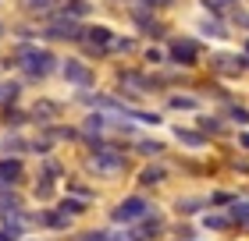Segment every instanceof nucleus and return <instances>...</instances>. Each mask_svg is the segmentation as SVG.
<instances>
[{"instance_id": "f257e3e1", "label": "nucleus", "mask_w": 249, "mask_h": 241, "mask_svg": "<svg viewBox=\"0 0 249 241\" xmlns=\"http://www.w3.org/2000/svg\"><path fill=\"white\" fill-rule=\"evenodd\" d=\"M4 67L21 71V82H47L53 71H61V57L50 47H39L32 39H21L11 47V57H4Z\"/></svg>"}, {"instance_id": "f03ea898", "label": "nucleus", "mask_w": 249, "mask_h": 241, "mask_svg": "<svg viewBox=\"0 0 249 241\" xmlns=\"http://www.w3.org/2000/svg\"><path fill=\"white\" fill-rule=\"evenodd\" d=\"M86 170L96 177H118L128 170V149H121L118 142H96L89 145V156H86Z\"/></svg>"}, {"instance_id": "7ed1b4c3", "label": "nucleus", "mask_w": 249, "mask_h": 241, "mask_svg": "<svg viewBox=\"0 0 249 241\" xmlns=\"http://www.w3.org/2000/svg\"><path fill=\"white\" fill-rule=\"evenodd\" d=\"M199 61H203V39H196V36H171L167 39V64L189 71Z\"/></svg>"}, {"instance_id": "20e7f679", "label": "nucleus", "mask_w": 249, "mask_h": 241, "mask_svg": "<svg viewBox=\"0 0 249 241\" xmlns=\"http://www.w3.org/2000/svg\"><path fill=\"white\" fill-rule=\"evenodd\" d=\"M82 29H86V21H75V18H64V15H53L39 25V39H47V43H78L82 39Z\"/></svg>"}, {"instance_id": "39448f33", "label": "nucleus", "mask_w": 249, "mask_h": 241, "mask_svg": "<svg viewBox=\"0 0 249 241\" xmlns=\"http://www.w3.org/2000/svg\"><path fill=\"white\" fill-rule=\"evenodd\" d=\"M207 71L213 78H242L249 71V57L246 53H231V50H213L207 57Z\"/></svg>"}, {"instance_id": "423d86ee", "label": "nucleus", "mask_w": 249, "mask_h": 241, "mask_svg": "<svg viewBox=\"0 0 249 241\" xmlns=\"http://www.w3.org/2000/svg\"><path fill=\"white\" fill-rule=\"evenodd\" d=\"M157 15H160V11H153V7H146V4H135V0H132V7H128L132 25L139 29V36H146V39H164L167 36V25Z\"/></svg>"}, {"instance_id": "0eeeda50", "label": "nucleus", "mask_w": 249, "mask_h": 241, "mask_svg": "<svg viewBox=\"0 0 249 241\" xmlns=\"http://www.w3.org/2000/svg\"><path fill=\"white\" fill-rule=\"evenodd\" d=\"M110 39H114V29H110V25H86L82 29V39H78L75 47L82 50L86 57H107Z\"/></svg>"}, {"instance_id": "6e6552de", "label": "nucleus", "mask_w": 249, "mask_h": 241, "mask_svg": "<svg viewBox=\"0 0 249 241\" xmlns=\"http://www.w3.org/2000/svg\"><path fill=\"white\" fill-rule=\"evenodd\" d=\"M61 78L75 89H93L96 85V71L89 67L82 57H64L61 61Z\"/></svg>"}, {"instance_id": "1a4fd4ad", "label": "nucleus", "mask_w": 249, "mask_h": 241, "mask_svg": "<svg viewBox=\"0 0 249 241\" xmlns=\"http://www.w3.org/2000/svg\"><path fill=\"white\" fill-rule=\"evenodd\" d=\"M153 209V206L150 202H146L142 199V195H128V199H121L118 206H114V213H110V220H114V224H135V220H142V216L146 213H150Z\"/></svg>"}, {"instance_id": "9d476101", "label": "nucleus", "mask_w": 249, "mask_h": 241, "mask_svg": "<svg viewBox=\"0 0 249 241\" xmlns=\"http://www.w3.org/2000/svg\"><path fill=\"white\" fill-rule=\"evenodd\" d=\"M21 181H25L21 156H0V188H18Z\"/></svg>"}, {"instance_id": "9b49d317", "label": "nucleus", "mask_w": 249, "mask_h": 241, "mask_svg": "<svg viewBox=\"0 0 249 241\" xmlns=\"http://www.w3.org/2000/svg\"><path fill=\"white\" fill-rule=\"evenodd\" d=\"M61 110H64V107H61L57 99L43 96V99H36V103L29 107V117H32V121H36L39 128H43V124H53V121H57V117H61Z\"/></svg>"}, {"instance_id": "f8f14e48", "label": "nucleus", "mask_w": 249, "mask_h": 241, "mask_svg": "<svg viewBox=\"0 0 249 241\" xmlns=\"http://www.w3.org/2000/svg\"><path fill=\"white\" fill-rule=\"evenodd\" d=\"M196 128L207 135V139H224V135L231 131V124L221 117V113H199L196 117Z\"/></svg>"}, {"instance_id": "ddd939ff", "label": "nucleus", "mask_w": 249, "mask_h": 241, "mask_svg": "<svg viewBox=\"0 0 249 241\" xmlns=\"http://www.w3.org/2000/svg\"><path fill=\"white\" fill-rule=\"evenodd\" d=\"M29 110H21L18 103H7V107H0V124H4V131H21L29 124Z\"/></svg>"}, {"instance_id": "4468645a", "label": "nucleus", "mask_w": 249, "mask_h": 241, "mask_svg": "<svg viewBox=\"0 0 249 241\" xmlns=\"http://www.w3.org/2000/svg\"><path fill=\"white\" fill-rule=\"evenodd\" d=\"M160 231H164V220L157 216L153 209L142 216V220H135V227H132V234L139 238V241H153V238H160Z\"/></svg>"}, {"instance_id": "2eb2a0df", "label": "nucleus", "mask_w": 249, "mask_h": 241, "mask_svg": "<svg viewBox=\"0 0 249 241\" xmlns=\"http://www.w3.org/2000/svg\"><path fill=\"white\" fill-rule=\"evenodd\" d=\"M167 181V167L160 163V160H150L142 170H139V188H157Z\"/></svg>"}, {"instance_id": "dca6fc26", "label": "nucleus", "mask_w": 249, "mask_h": 241, "mask_svg": "<svg viewBox=\"0 0 249 241\" xmlns=\"http://www.w3.org/2000/svg\"><path fill=\"white\" fill-rule=\"evenodd\" d=\"M57 15L75 18V21H86L89 15H93V0H61V4H57Z\"/></svg>"}, {"instance_id": "f3484780", "label": "nucleus", "mask_w": 249, "mask_h": 241, "mask_svg": "<svg viewBox=\"0 0 249 241\" xmlns=\"http://www.w3.org/2000/svg\"><path fill=\"white\" fill-rule=\"evenodd\" d=\"M0 153H4V156H25L29 153V139L21 131H4V139H0Z\"/></svg>"}, {"instance_id": "a211bd4d", "label": "nucleus", "mask_w": 249, "mask_h": 241, "mask_svg": "<svg viewBox=\"0 0 249 241\" xmlns=\"http://www.w3.org/2000/svg\"><path fill=\"white\" fill-rule=\"evenodd\" d=\"M221 117L228 121V124H239V128H249V107H242V103H221Z\"/></svg>"}, {"instance_id": "6ab92c4d", "label": "nucleus", "mask_w": 249, "mask_h": 241, "mask_svg": "<svg viewBox=\"0 0 249 241\" xmlns=\"http://www.w3.org/2000/svg\"><path fill=\"white\" fill-rule=\"evenodd\" d=\"M171 131H175V139L182 142V145H189V149H207V142H210L199 128H182V124H175Z\"/></svg>"}, {"instance_id": "aec40b11", "label": "nucleus", "mask_w": 249, "mask_h": 241, "mask_svg": "<svg viewBox=\"0 0 249 241\" xmlns=\"http://www.w3.org/2000/svg\"><path fill=\"white\" fill-rule=\"evenodd\" d=\"M139 50V39L135 36H118L114 32V39H110V47H107V57H128Z\"/></svg>"}, {"instance_id": "412c9836", "label": "nucleus", "mask_w": 249, "mask_h": 241, "mask_svg": "<svg viewBox=\"0 0 249 241\" xmlns=\"http://www.w3.org/2000/svg\"><path fill=\"white\" fill-rule=\"evenodd\" d=\"M167 110H182V113L199 110V96L196 93H171L167 96Z\"/></svg>"}, {"instance_id": "4be33fe9", "label": "nucleus", "mask_w": 249, "mask_h": 241, "mask_svg": "<svg viewBox=\"0 0 249 241\" xmlns=\"http://www.w3.org/2000/svg\"><path fill=\"white\" fill-rule=\"evenodd\" d=\"M199 36L228 39V21H224V18H203V21H199Z\"/></svg>"}, {"instance_id": "5701e85b", "label": "nucleus", "mask_w": 249, "mask_h": 241, "mask_svg": "<svg viewBox=\"0 0 249 241\" xmlns=\"http://www.w3.org/2000/svg\"><path fill=\"white\" fill-rule=\"evenodd\" d=\"M18 96H21V78H0V107L18 103Z\"/></svg>"}, {"instance_id": "b1692460", "label": "nucleus", "mask_w": 249, "mask_h": 241, "mask_svg": "<svg viewBox=\"0 0 249 241\" xmlns=\"http://www.w3.org/2000/svg\"><path fill=\"white\" fill-rule=\"evenodd\" d=\"M164 142H157V139H135V153L146 156V160H160L164 156Z\"/></svg>"}, {"instance_id": "393cba45", "label": "nucleus", "mask_w": 249, "mask_h": 241, "mask_svg": "<svg viewBox=\"0 0 249 241\" xmlns=\"http://www.w3.org/2000/svg\"><path fill=\"white\" fill-rule=\"evenodd\" d=\"M57 209H61L64 216H82V213L89 209V202H86V199H78V195H68V199L57 202Z\"/></svg>"}, {"instance_id": "a878e982", "label": "nucleus", "mask_w": 249, "mask_h": 241, "mask_svg": "<svg viewBox=\"0 0 249 241\" xmlns=\"http://www.w3.org/2000/svg\"><path fill=\"white\" fill-rule=\"evenodd\" d=\"M53 188H57V181L47 177V174H39V181H36V188H32V195H36L39 202H50V199H53Z\"/></svg>"}, {"instance_id": "bb28decb", "label": "nucleus", "mask_w": 249, "mask_h": 241, "mask_svg": "<svg viewBox=\"0 0 249 241\" xmlns=\"http://www.w3.org/2000/svg\"><path fill=\"white\" fill-rule=\"evenodd\" d=\"M231 224H235L231 216H221V213H207L203 216V227H207V231H228Z\"/></svg>"}, {"instance_id": "cd10ccee", "label": "nucleus", "mask_w": 249, "mask_h": 241, "mask_svg": "<svg viewBox=\"0 0 249 241\" xmlns=\"http://www.w3.org/2000/svg\"><path fill=\"white\" fill-rule=\"evenodd\" d=\"M203 206H210V199H178V202H175V209L182 213V216H192V213H199Z\"/></svg>"}, {"instance_id": "c85d7f7f", "label": "nucleus", "mask_w": 249, "mask_h": 241, "mask_svg": "<svg viewBox=\"0 0 249 241\" xmlns=\"http://www.w3.org/2000/svg\"><path fill=\"white\" fill-rule=\"evenodd\" d=\"M228 216H231L235 224H249V199H235L228 206Z\"/></svg>"}, {"instance_id": "c756f323", "label": "nucleus", "mask_w": 249, "mask_h": 241, "mask_svg": "<svg viewBox=\"0 0 249 241\" xmlns=\"http://www.w3.org/2000/svg\"><path fill=\"white\" fill-rule=\"evenodd\" d=\"M39 174H47V177H53V181H57V177H64V167H61V160L57 156H43V170H39Z\"/></svg>"}, {"instance_id": "7c9ffc66", "label": "nucleus", "mask_w": 249, "mask_h": 241, "mask_svg": "<svg viewBox=\"0 0 249 241\" xmlns=\"http://www.w3.org/2000/svg\"><path fill=\"white\" fill-rule=\"evenodd\" d=\"M199 7L207 11L210 18H224V21H228V11H231V7H224L221 0H199Z\"/></svg>"}, {"instance_id": "2f4dec72", "label": "nucleus", "mask_w": 249, "mask_h": 241, "mask_svg": "<svg viewBox=\"0 0 249 241\" xmlns=\"http://www.w3.org/2000/svg\"><path fill=\"white\" fill-rule=\"evenodd\" d=\"M228 21H231L235 29L249 32V11H246V7H231V11H228Z\"/></svg>"}, {"instance_id": "473e14b6", "label": "nucleus", "mask_w": 249, "mask_h": 241, "mask_svg": "<svg viewBox=\"0 0 249 241\" xmlns=\"http://www.w3.org/2000/svg\"><path fill=\"white\" fill-rule=\"evenodd\" d=\"M142 57H146V64H167V50H160V47H146Z\"/></svg>"}, {"instance_id": "72a5a7b5", "label": "nucleus", "mask_w": 249, "mask_h": 241, "mask_svg": "<svg viewBox=\"0 0 249 241\" xmlns=\"http://www.w3.org/2000/svg\"><path fill=\"white\" fill-rule=\"evenodd\" d=\"M68 192H71V195H78V199H86V202L93 199V188H86L82 181H68Z\"/></svg>"}, {"instance_id": "f704fd0d", "label": "nucleus", "mask_w": 249, "mask_h": 241, "mask_svg": "<svg viewBox=\"0 0 249 241\" xmlns=\"http://www.w3.org/2000/svg\"><path fill=\"white\" fill-rule=\"evenodd\" d=\"M75 241H110L107 231H82V234H75Z\"/></svg>"}, {"instance_id": "c9c22d12", "label": "nucleus", "mask_w": 249, "mask_h": 241, "mask_svg": "<svg viewBox=\"0 0 249 241\" xmlns=\"http://www.w3.org/2000/svg\"><path fill=\"white\" fill-rule=\"evenodd\" d=\"M135 4H146V7H153V11H167V7H175L178 0H135Z\"/></svg>"}, {"instance_id": "e433bc0d", "label": "nucleus", "mask_w": 249, "mask_h": 241, "mask_svg": "<svg viewBox=\"0 0 249 241\" xmlns=\"http://www.w3.org/2000/svg\"><path fill=\"white\" fill-rule=\"evenodd\" d=\"M224 202H235V195L231 192H213L210 195V206H224Z\"/></svg>"}, {"instance_id": "4c0bfd02", "label": "nucleus", "mask_w": 249, "mask_h": 241, "mask_svg": "<svg viewBox=\"0 0 249 241\" xmlns=\"http://www.w3.org/2000/svg\"><path fill=\"white\" fill-rule=\"evenodd\" d=\"M110 241H139L132 231H121V234H110Z\"/></svg>"}, {"instance_id": "58836bf2", "label": "nucleus", "mask_w": 249, "mask_h": 241, "mask_svg": "<svg viewBox=\"0 0 249 241\" xmlns=\"http://www.w3.org/2000/svg\"><path fill=\"white\" fill-rule=\"evenodd\" d=\"M239 142H242V149H249V131H242V135H239Z\"/></svg>"}, {"instance_id": "ea45409f", "label": "nucleus", "mask_w": 249, "mask_h": 241, "mask_svg": "<svg viewBox=\"0 0 249 241\" xmlns=\"http://www.w3.org/2000/svg\"><path fill=\"white\" fill-rule=\"evenodd\" d=\"M221 4H224V7H239V0H221Z\"/></svg>"}, {"instance_id": "a19ab883", "label": "nucleus", "mask_w": 249, "mask_h": 241, "mask_svg": "<svg viewBox=\"0 0 249 241\" xmlns=\"http://www.w3.org/2000/svg\"><path fill=\"white\" fill-rule=\"evenodd\" d=\"M242 53H246V57H249V36H246V43H242Z\"/></svg>"}, {"instance_id": "79ce46f5", "label": "nucleus", "mask_w": 249, "mask_h": 241, "mask_svg": "<svg viewBox=\"0 0 249 241\" xmlns=\"http://www.w3.org/2000/svg\"><path fill=\"white\" fill-rule=\"evenodd\" d=\"M0 36H4V21H0Z\"/></svg>"}]
</instances>
